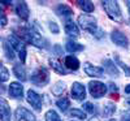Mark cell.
I'll list each match as a JSON object with an SVG mask.
<instances>
[{
	"instance_id": "obj_11",
	"label": "cell",
	"mask_w": 130,
	"mask_h": 121,
	"mask_svg": "<svg viewBox=\"0 0 130 121\" xmlns=\"http://www.w3.org/2000/svg\"><path fill=\"white\" fill-rule=\"evenodd\" d=\"M83 69H85V73L87 75H90V77H102L103 73H104L103 68L95 67V65H92L90 63H85L83 64Z\"/></svg>"
},
{
	"instance_id": "obj_33",
	"label": "cell",
	"mask_w": 130,
	"mask_h": 121,
	"mask_svg": "<svg viewBox=\"0 0 130 121\" xmlns=\"http://www.w3.org/2000/svg\"><path fill=\"white\" fill-rule=\"evenodd\" d=\"M109 87H111V91H112V93H113V91L117 93V90H118V89H117V86H116L115 83H109Z\"/></svg>"
},
{
	"instance_id": "obj_34",
	"label": "cell",
	"mask_w": 130,
	"mask_h": 121,
	"mask_svg": "<svg viewBox=\"0 0 130 121\" xmlns=\"http://www.w3.org/2000/svg\"><path fill=\"white\" fill-rule=\"evenodd\" d=\"M2 25H3V26L7 25V17H5L4 13H2Z\"/></svg>"
},
{
	"instance_id": "obj_20",
	"label": "cell",
	"mask_w": 130,
	"mask_h": 121,
	"mask_svg": "<svg viewBox=\"0 0 130 121\" xmlns=\"http://www.w3.org/2000/svg\"><path fill=\"white\" fill-rule=\"evenodd\" d=\"M50 64H51L52 69H53V70H56L59 74H67V73H68V70L65 69L57 60H55V59H50Z\"/></svg>"
},
{
	"instance_id": "obj_18",
	"label": "cell",
	"mask_w": 130,
	"mask_h": 121,
	"mask_svg": "<svg viewBox=\"0 0 130 121\" xmlns=\"http://www.w3.org/2000/svg\"><path fill=\"white\" fill-rule=\"evenodd\" d=\"M56 13L61 17H69L73 14V9L67 4H59L56 7Z\"/></svg>"
},
{
	"instance_id": "obj_40",
	"label": "cell",
	"mask_w": 130,
	"mask_h": 121,
	"mask_svg": "<svg viewBox=\"0 0 130 121\" xmlns=\"http://www.w3.org/2000/svg\"><path fill=\"white\" fill-rule=\"evenodd\" d=\"M109 121H115V120H109Z\"/></svg>"
},
{
	"instance_id": "obj_39",
	"label": "cell",
	"mask_w": 130,
	"mask_h": 121,
	"mask_svg": "<svg viewBox=\"0 0 130 121\" xmlns=\"http://www.w3.org/2000/svg\"><path fill=\"white\" fill-rule=\"evenodd\" d=\"M126 4H127V9H129V13H130V2H126Z\"/></svg>"
},
{
	"instance_id": "obj_32",
	"label": "cell",
	"mask_w": 130,
	"mask_h": 121,
	"mask_svg": "<svg viewBox=\"0 0 130 121\" xmlns=\"http://www.w3.org/2000/svg\"><path fill=\"white\" fill-rule=\"evenodd\" d=\"M50 30L53 33V34H59V31H60V29H59L56 22H50Z\"/></svg>"
},
{
	"instance_id": "obj_21",
	"label": "cell",
	"mask_w": 130,
	"mask_h": 121,
	"mask_svg": "<svg viewBox=\"0 0 130 121\" xmlns=\"http://www.w3.org/2000/svg\"><path fill=\"white\" fill-rule=\"evenodd\" d=\"M67 50L69 52H79L83 50V46L79 44V43H75L73 40H68L67 42Z\"/></svg>"
},
{
	"instance_id": "obj_35",
	"label": "cell",
	"mask_w": 130,
	"mask_h": 121,
	"mask_svg": "<svg viewBox=\"0 0 130 121\" xmlns=\"http://www.w3.org/2000/svg\"><path fill=\"white\" fill-rule=\"evenodd\" d=\"M55 52H56L57 55H61V48H60V46H59V44H56V46H55Z\"/></svg>"
},
{
	"instance_id": "obj_22",
	"label": "cell",
	"mask_w": 130,
	"mask_h": 121,
	"mask_svg": "<svg viewBox=\"0 0 130 121\" xmlns=\"http://www.w3.org/2000/svg\"><path fill=\"white\" fill-rule=\"evenodd\" d=\"M78 5L85 10V12H87V13H91L94 12V3L92 2H89V0H83V2H77Z\"/></svg>"
},
{
	"instance_id": "obj_8",
	"label": "cell",
	"mask_w": 130,
	"mask_h": 121,
	"mask_svg": "<svg viewBox=\"0 0 130 121\" xmlns=\"http://www.w3.org/2000/svg\"><path fill=\"white\" fill-rule=\"evenodd\" d=\"M27 102H29V104L32 107V108H35V109H42V104H43V99H42V96L38 94V93H35L34 90H29L27 91Z\"/></svg>"
},
{
	"instance_id": "obj_37",
	"label": "cell",
	"mask_w": 130,
	"mask_h": 121,
	"mask_svg": "<svg viewBox=\"0 0 130 121\" xmlns=\"http://www.w3.org/2000/svg\"><path fill=\"white\" fill-rule=\"evenodd\" d=\"M125 93H126V94H130V85L125 86Z\"/></svg>"
},
{
	"instance_id": "obj_26",
	"label": "cell",
	"mask_w": 130,
	"mask_h": 121,
	"mask_svg": "<svg viewBox=\"0 0 130 121\" xmlns=\"http://www.w3.org/2000/svg\"><path fill=\"white\" fill-rule=\"evenodd\" d=\"M115 111H116V105L113 103H111V102L105 103V105H104V115L105 116H111L112 113H115Z\"/></svg>"
},
{
	"instance_id": "obj_10",
	"label": "cell",
	"mask_w": 130,
	"mask_h": 121,
	"mask_svg": "<svg viewBox=\"0 0 130 121\" xmlns=\"http://www.w3.org/2000/svg\"><path fill=\"white\" fill-rule=\"evenodd\" d=\"M72 96L75 100H83L86 98V89L79 82H74L72 85Z\"/></svg>"
},
{
	"instance_id": "obj_4",
	"label": "cell",
	"mask_w": 130,
	"mask_h": 121,
	"mask_svg": "<svg viewBox=\"0 0 130 121\" xmlns=\"http://www.w3.org/2000/svg\"><path fill=\"white\" fill-rule=\"evenodd\" d=\"M8 42L10 43V46H13V48L18 52V57H20L21 63H25V60H26V47L24 46V43L20 40V38L17 35H9Z\"/></svg>"
},
{
	"instance_id": "obj_13",
	"label": "cell",
	"mask_w": 130,
	"mask_h": 121,
	"mask_svg": "<svg viewBox=\"0 0 130 121\" xmlns=\"http://www.w3.org/2000/svg\"><path fill=\"white\" fill-rule=\"evenodd\" d=\"M65 31L67 34L72 38H78L79 37V30H78V26L74 24L73 20H67L65 21Z\"/></svg>"
},
{
	"instance_id": "obj_19",
	"label": "cell",
	"mask_w": 130,
	"mask_h": 121,
	"mask_svg": "<svg viewBox=\"0 0 130 121\" xmlns=\"http://www.w3.org/2000/svg\"><path fill=\"white\" fill-rule=\"evenodd\" d=\"M13 73H14V75L17 77L18 80L26 81V72H25L24 67L21 64H16L14 65V67H13Z\"/></svg>"
},
{
	"instance_id": "obj_16",
	"label": "cell",
	"mask_w": 130,
	"mask_h": 121,
	"mask_svg": "<svg viewBox=\"0 0 130 121\" xmlns=\"http://www.w3.org/2000/svg\"><path fill=\"white\" fill-rule=\"evenodd\" d=\"M0 112H2V121H10V108L5 99H0Z\"/></svg>"
},
{
	"instance_id": "obj_14",
	"label": "cell",
	"mask_w": 130,
	"mask_h": 121,
	"mask_svg": "<svg viewBox=\"0 0 130 121\" xmlns=\"http://www.w3.org/2000/svg\"><path fill=\"white\" fill-rule=\"evenodd\" d=\"M16 13L18 14V17H21L22 20H27L29 14H30V10L29 7L25 2H18L16 4Z\"/></svg>"
},
{
	"instance_id": "obj_38",
	"label": "cell",
	"mask_w": 130,
	"mask_h": 121,
	"mask_svg": "<svg viewBox=\"0 0 130 121\" xmlns=\"http://www.w3.org/2000/svg\"><path fill=\"white\" fill-rule=\"evenodd\" d=\"M125 103H126V105H127V108L130 109V98H127V99H126V102H125Z\"/></svg>"
},
{
	"instance_id": "obj_17",
	"label": "cell",
	"mask_w": 130,
	"mask_h": 121,
	"mask_svg": "<svg viewBox=\"0 0 130 121\" xmlns=\"http://www.w3.org/2000/svg\"><path fill=\"white\" fill-rule=\"evenodd\" d=\"M65 67H67L69 70H77L79 68V61L75 56L69 55V56L65 57Z\"/></svg>"
},
{
	"instance_id": "obj_9",
	"label": "cell",
	"mask_w": 130,
	"mask_h": 121,
	"mask_svg": "<svg viewBox=\"0 0 130 121\" xmlns=\"http://www.w3.org/2000/svg\"><path fill=\"white\" fill-rule=\"evenodd\" d=\"M111 39H112V42L115 43V44L120 46V47L126 48L127 44H129V40H127L126 35L124 34V33H121L120 30H113L112 34H111Z\"/></svg>"
},
{
	"instance_id": "obj_36",
	"label": "cell",
	"mask_w": 130,
	"mask_h": 121,
	"mask_svg": "<svg viewBox=\"0 0 130 121\" xmlns=\"http://www.w3.org/2000/svg\"><path fill=\"white\" fill-rule=\"evenodd\" d=\"M121 121H130V115H124Z\"/></svg>"
},
{
	"instance_id": "obj_29",
	"label": "cell",
	"mask_w": 130,
	"mask_h": 121,
	"mask_svg": "<svg viewBox=\"0 0 130 121\" xmlns=\"http://www.w3.org/2000/svg\"><path fill=\"white\" fill-rule=\"evenodd\" d=\"M70 116L72 117H77V118H81V120H85L86 118V113L83 111H81V109H72L70 111Z\"/></svg>"
},
{
	"instance_id": "obj_15",
	"label": "cell",
	"mask_w": 130,
	"mask_h": 121,
	"mask_svg": "<svg viewBox=\"0 0 130 121\" xmlns=\"http://www.w3.org/2000/svg\"><path fill=\"white\" fill-rule=\"evenodd\" d=\"M103 65H104V69H105V72H107L108 74L116 75V77L120 74V72H118V69H117V65H116L112 60H109V59L103 60Z\"/></svg>"
},
{
	"instance_id": "obj_7",
	"label": "cell",
	"mask_w": 130,
	"mask_h": 121,
	"mask_svg": "<svg viewBox=\"0 0 130 121\" xmlns=\"http://www.w3.org/2000/svg\"><path fill=\"white\" fill-rule=\"evenodd\" d=\"M16 121H35V116L25 107H18L14 112Z\"/></svg>"
},
{
	"instance_id": "obj_2",
	"label": "cell",
	"mask_w": 130,
	"mask_h": 121,
	"mask_svg": "<svg viewBox=\"0 0 130 121\" xmlns=\"http://www.w3.org/2000/svg\"><path fill=\"white\" fill-rule=\"evenodd\" d=\"M78 24L81 26V29L86 30L91 33V34L96 35L98 38H102V31L98 30V26H96V18L90 16V14H81L78 17Z\"/></svg>"
},
{
	"instance_id": "obj_28",
	"label": "cell",
	"mask_w": 130,
	"mask_h": 121,
	"mask_svg": "<svg viewBox=\"0 0 130 121\" xmlns=\"http://www.w3.org/2000/svg\"><path fill=\"white\" fill-rule=\"evenodd\" d=\"M83 109L86 112H89V113H91V115H96L98 113V109H96V107L92 104V103H85L83 104Z\"/></svg>"
},
{
	"instance_id": "obj_27",
	"label": "cell",
	"mask_w": 130,
	"mask_h": 121,
	"mask_svg": "<svg viewBox=\"0 0 130 121\" xmlns=\"http://www.w3.org/2000/svg\"><path fill=\"white\" fill-rule=\"evenodd\" d=\"M46 121H61V118L55 111L51 109V111H48L46 113Z\"/></svg>"
},
{
	"instance_id": "obj_6",
	"label": "cell",
	"mask_w": 130,
	"mask_h": 121,
	"mask_svg": "<svg viewBox=\"0 0 130 121\" xmlns=\"http://www.w3.org/2000/svg\"><path fill=\"white\" fill-rule=\"evenodd\" d=\"M48 80H50V74L44 68H39L31 74V82L38 86H44L48 82Z\"/></svg>"
},
{
	"instance_id": "obj_30",
	"label": "cell",
	"mask_w": 130,
	"mask_h": 121,
	"mask_svg": "<svg viewBox=\"0 0 130 121\" xmlns=\"http://www.w3.org/2000/svg\"><path fill=\"white\" fill-rule=\"evenodd\" d=\"M115 60H116V63H117V64L120 65V67H121L122 69H124V72L126 73V75H130V68L127 67L126 64H124V63L121 61V59L118 57V55H115Z\"/></svg>"
},
{
	"instance_id": "obj_3",
	"label": "cell",
	"mask_w": 130,
	"mask_h": 121,
	"mask_svg": "<svg viewBox=\"0 0 130 121\" xmlns=\"http://www.w3.org/2000/svg\"><path fill=\"white\" fill-rule=\"evenodd\" d=\"M102 5L111 20L116 21V22H122V14H121V10H120V7H118L117 2L105 0V2H102Z\"/></svg>"
},
{
	"instance_id": "obj_1",
	"label": "cell",
	"mask_w": 130,
	"mask_h": 121,
	"mask_svg": "<svg viewBox=\"0 0 130 121\" xmlns=\"http://www.w3.org/2000/svg\"><path fill=\"white\" fill-rule=\"evenodd\" d=\"M20 39H24L26 43H30V44H34L39 48H46L47 47V40L43 38L39 33H37L32 27H21L18 30V35Z\"/></svg>"
},
{
	"instance_id": "obj_12",
	"label": "cell",
	"mask_w": 130,
	"mask_h": 121,
	"mask_svg": "<svg viewBox=\"0 0 130 121\" xmlns=\"http://www.w3.org/2000/svg\"><path fill=\"white\" fill-rule=\"evenodd\" d=\"M24 94V86L20 82H12L9 85V95L14 99H21Z\"/></svg>"
},
{
	"instance_id": "obj_23",
	"label": "cell",
	"mask_w": 130,
	"mask_h": 121,
	"mask_svg": "<svg viewBox=\"0 0 130 121\" xmlns=\"http://www.w3.org/2000/svg\"><path fill=\"white\" fill-rule=\"evenodd\" d=\"M3 48H4V52H5V56L8 60H13L14 59V52L13 50L10 48V46L8 44L7 40H3Z\"/></svg>"
},
{
	"instance_id": "obj_31",
	"label": "cell",
	"mask_w": 130,
	"mask_h": 121,
	"mask_svg": "<svg viewBox=\"0 0 130 121\" xmlns=\"http://www.w3.org/2000/svg\"><path fill=\"white\" fill-rule=\"evenodd\" d=\"M0 72H2V75H0V77H2V81H3V82H5V81L8 80L9 74H8V70L5 69V67H4L3 64L0 65Z\"/></svg>"
},
{
	"instance_id": "obj_5",
	"label": "cell",
	"mask_w": 130,
	"mask_h": 121,
	"mask_svg": "<svg viewBox=\"0 0 130 121\" xmlns=\"http://www.w3.org/2000/svg\"><path fill=\"white\" fill-rule=\"evenodd\" d=\"M89 91L91 94L92 98H96V99H99V98H103L107 93V86L99 81H90L89 83Z\"/></svg>"
},
{
	"instance_id": "obj_24",
	"label": "cell",
	"mask_w": 130,
	"mask_h": 121,
	"mask_svg": "<svg viewBox=\"0 0 130 121\" xmlns=\"http://www.w3.org/2000/svg\"><path fill=\"white\" fill-rule=\"evenodd\" d=\"M56 104H57V107L61 109L62 112H65V111H67V109L69 108L70 102H69V99H68V98H62V99H59V100L56 102Z\"/></svg>"
},
{
	"instance_id": "obj_25",
	"label": "cell",
	"mask_w": 130,
	"mask_h": 121,
	"mask_svg": "<svg viewBox=\"0 0 130 121\" xmlns=\"http://www.w3.org/2000/svg\"><path fill=\"white\" fill-rule=\"evenodd\" d=\"M65 90V83L62 81H59L55 83V86L52 87V93L55 94V95H60L62 91Z\"/></svg>"
}]
</instances>
